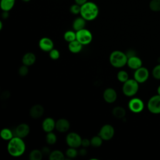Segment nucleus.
Listing matches in <instances>:
<instances>
[{
    "mask_svg": "<svg viewBox=\"0 0 160 160\" xmlns=\"http://www.w3.org/2000/svg\"><path fill=\"white\" fill-rule=\"evenodd\" d=\"M70 122L66 118H60L56 121V129L61 133L66 132L70 128Z\"/></svg>",
    "mask_w": 160,
    "mask_h": 160,
    "instance_id": "2eb2a0df",
    "label": "nucleus"
},
{
    "mask_svg": "<svg viewBox=\"0 0 160 160\" xmlns=\"http://www.w3.org/2000/svg\"><path fill=\"white\" fill-rule=\"evenodd\" d=\"M22 1H24V2H29V1H30L31 0H22Z\"/></svg>",
    "mask_w": 160,
    "mask_h": 160,
    "instance_id": "a18cd8bd",
    "label": "nucleus"
},
{
    "mask_svg": "<svg viewBox=\"0 0 160 160\" xmlns=\"http://www.w3.org/2000/svg\"><path fill=\"white\" fill-rule=\"evenodd\" d=\"M125 53H126L128 58L134 56H136V52L134 49H128Z\"/></svg>",
    "mask_w": 160,
    "mask_h": 160,
    "instance_id": "4c0bfd02",
    "label": "nucleus"
},
{
    "mask_svg": "<svg viewBox=\"0 0 160 160\" xmlns=\"http://www.w3.org/2000/svg\"><path fill=\"white\" fill-rule=\"evenodd\" d=\"M78 152H79V155H80L81 156H84L88 154V151H87L86 148H83V147L78 151Z\"/></svg>",
    "mask_w": 160,
    "mask_h": 160,
    "instance_id": "58836bf2",
    "label": "nucleus"
},
{
    "mask_svg": "<svg viewBox=\"0 0 160 160\" xmlns=\"http://www.w3.org/2000/svg\"><path fill=\"white\" fill-rule=\"evenodd\" d=\"M147 107L148 111L154 114H160V95H154L148 101Z\"/></svg>",
    "mask_w": 160,
    "mask_h": 160,
    "instance_id": "0eeeda50",
    "label": "nucleus"
},
{
    "mask_svg": "<svg viewBox=\"0 0 160 160\" xmlns=\"http://www.w3.org/2000/svg\"><path fill=\"white\" fill-rule=\"evenodd\" d=\"M63 38L66 42H70L76 39V32L75 31L68 30L64 32Z\"/></svg>",
    "mask_w": 160,
    "mask_h": 160,
    "instance_id": "a878e982",
    "label": "nucleus"
},
{
    "mask_svg": "<svg viewBox=\"0 0 160 160\" xmlns=\"http://www.w3.org/2000/svg\"><path fill=\"white\" fill-rule=\"evenodd\" d=\"M149 7L154 12L160 11V0H151L149 2Z\"/></svg>",
    "mask_w": 160,
    "mask_h": 160,
    "instance_id": "7c9ffc66",
    "label": "nucleus"
},
{
    "mask_svg": "<svg viewBox=\"0 0 160 160\" xmlns=\"http://www.w3.org/2000/svg\"><path fill=\"white\" fill-rule=\"evenodd\" d=\"M41 150L43 154V156H49V155L50 154V153L51 152V149L48 146H44V147H42V148Z\"/></svg>",
    "mask_w": 160,
    "mask_h": 160,
    "instance_id": "e433bc0d",
    "label": "nucleus"
},
{
    "mask_svg": "<svg viewBox=\"0 0 160 160\" xmlns=\"http://www.w3.org/2000/svg\"><path fill=\"white\" fill-rule=\"evenodd\" d=\"M65 154H66V157H68V158L74 159L79 155V152H78V150L77 149V148L69 147V148H68L67 150L66 151Z\"/></svg>",
    "mask_w": 160,
    "mask_h": 160,
    "instance_id": "c85d7f7f",
    "label": "nucleus"
},
{
    "mask_svg": "<svg viewBox=\"0 0 160 160\" xmlns=\"http://www.w3.org/2000/svg\"><path fill=\"white\" fill-rule=\"evenodd\" d=\"M102 98L105 102L109 104H112L117 99V92L112 88H108L103 91Z\"/></svg>",
    "mask_w": 160,
    "mask_h": 160,
    "instance_id": "9b49d317",
    "label": "nucleus"
},
{
    "mask_svg": "<svg viewBox=\"0 0 160 160\" xmlns=\"http://www.w3.org/2000/svg\"><path fill=\"white\" fill-rule=\"evenodd\" d=\"M44 112V107L40 104H36L32 106L29 109V116L32 119H39L42 116Z\"/></svg>",
    "mask_w": 160,
    "mask_h": 160,
    "instance_id": "4468645a",
    "label": "nucleus"
},
{
    "mask_svg": "<svg viewBox=\"0 0 160 160\" xmlns=\"http://www.w3.org/2000/svg\"><path fill=\"white\" fill-rule=\"evenodd\" d=\"M149 70L143 66L134 70V79L139 83L145 82L149 78Z\"/></svg>",
    "mask_w": 160,
    "mask_h": 160,
    "instance_id": "9d476101",
    "label": "nucleus"
},
{
    "mask_svg": "<svg viewBox=\"0 0 160 160\" xmlns=\"http://www.w3.org/2000/svg\"><path fill=\"white\" fill-rule=\"evenodd\" d=\"M74 1H75V3L80 5V6H82V4L86 3L88 1V0H74Z\"/></svg>",
    "mask_w": 160,
    "mask_h": 160,
    "instance_id": "ea45409f",
    "label": "nucleus"
},
{
    "mask_svg": "<svg viewBox=\"0 0 160 160\" xmlns=\"http://www.w3.org/2000/svg\"><path fill=\"white\" fill-rule=\"evenodd\" d=\"M30 130V127L28 124L21 123L16 126L14 130V134L16 136L23 139L29 135Z\"/></svg>",
    "mask_w": 160,
    "mask_h": 160,
    "instance_id": "ddd939ff",
    "label": "nucleus"
},
{
    "mask_svg": "<svg viewBox=\"0 0 160 160\" xmlns=\"http://www.w3.org/2000/svg\"><path fill=\"white\" fill-rule=\"evenodd\" d=\"M49 160H63L65 158L64 153L58 149L51 151L48 156Z\"/></svg>",
    "mask_w": 160,
    "mask_h": 160,
    "instance_id": "5701e85b",
    "label": "nucleus"
},
{
    "mask_svg": "<svg viewBox=\"0 0 160 160\" xmlns=\"http://www.w3.org/2000/svg\"><path fill=\"white\" fill-rule=\"evenodd\" d=\"M43 154L41 150L38 149H32L29 154V159L30 160H41Z\"/></svg>",
    "mask_w": 160,
    "mask_h": 160,
    "instance_id": "b1692460",
    "label": "nucleus"
},
{
    "mask_svg": "<svg viewBox=\"0 0 160 160\" xmlns=\"http://www.w3.org/2000/svg\"><path fill=\"white\" fill-rule=\"evenodd\" d=\"M56 128V121L51 117L46 118L42 122V129L45 132L53 131Z\"/></svg>",
    "mask_w": 160,
    "mask_h": 160,
    "instance_id": "dca6fc26",
    "label": "nucleus"
},
{
    "mask_svg": "<svg viewBox=\"0 0 160 160\" xmlns=\"http://www.w3.org/2000/svg\"><path fill=\"white\" fill-rule=\"evenodd\" d=\"M38 46L42 51L49 52L54 48V42L51 38L43 37L39 39Z\"/></svg>",
    "mask_w": 160,
    "mask_h": 160,
    "instance_id": "f8f14e48",
    "label": "nucleus"
},
{
    "mask_svg": "<svg viewBox=\"0 0 160 160\" xmlns=\"http://www.w3.org/2000/svg\"><path fill=\"white\" fill-rule=\"evenodd\" d=\"M128 57L125 52L114 50L109 55V62L111 65L116 68H121L127 64Z\"/></svg>",
    "mask_w": 160,
    "mask_h": 160,
    "instance_id": "7ed1b4c3",
    "label": "nucleus"
},
{
    "mask_svg": "<svg viewBox=\"0 0 160 160\" xmlns=\"http://www.w3.org/2000/svg\"><path fill=\"white\" fill-rule=\"evenodd\" d=\"M139 82L134 78L129 79L124 82L122 86V93L127 97H132L137 94L139 90Z\"/></svg>",
    "mask_w": 160,
    "mask_h": 160,
    "instance_id": "20e7f679",
    "label": "nucleus"
},
{
    "mask_svg": "<svg viewBox=\"0 0 160 160\" xmlns=\"http://www.w3.org/2000/svg\"><path fill=\"white\" fill-rule=\"evenodd\" d=\"M86 24V21L82 17H78L76 19H74V20L72 22V29L75 31H79L81 29L85 28Z\"/></svg>",
    "mask_w": 160,
    "mask_h": 160,
    "instance_id": "aec40b11",
    "label": "nucleus"
},
{
    "mask_svg": "<svg viewBox=\"0 0 160 160\" xmlns=\"http://www.w3.org/2000/svg\"><path fill=\"white\" fill-rule=\"evenodd\" d=\"M36 61V56L35 54L32 52H28L25 53L22 58V63L28 67L32 66Z\"/></svg>",
    "mask_w": 160,
    "mask_h": 160,
    "instance_id": "a211bd4d",
    "label": "nucleus"
},
{
    "mask_svg": "<svg viewBox=\"0 0 160 160\" xmlns=\"http://www.w3.org/2000/svg\"><path fill=\"white\" fill-rule=\"evenodd\" d=\"M76 40H78L82 45H88L91 42L92 40V34L89 30L84 28L79 31H76Z\"/></svg>",
    "mask_w": 160,
    "mask_h": 160,
    "instance_id": "423d86ee",
    "label": "nucleus"
},
{
    "mask_svg": "<svg viewBox=\"0 0 160 160\" xmlns=\"http://www.w3.org/2000/svg\"><path fill=\"white\" fill-rule=\"evenodd\" d=\"M129 109L134 113H139L144 108V104L142 100L139 98H132L128 102Z\"/></svg>",
    "mask_w": 160,
    "mask_h": 160,
    "instance_id": "1a4fd4ad",
    "label": "nucleus"
},
{
    "mask_svg": "<svg viewBox=\"0 0 160 160\" xmlns=\"http://www.w3.org/2000/svg\"><path fill=\"white\" fill-rule=\"evenodd\" d=\"M7 150L10 156L14 158L20 157L26 151V143L22 138L15 136L8 141Z\"/></svg>",
    "mask_w": 160,
    "mask_h": 160,
    "instance_id": "f257e3e1",
    "label": "nucleus"
},
{
    "mask_svg": "<svg viewBox=\"0 0 160 160\" xmlns=\"http://www.w3.org/2000/svg\"><path fill=\"white\" fill-rule=\"evenodd\" d=\"M115 129L114 127L109 124H106L103 125L98 133V135L103 139V141H109L114 136Z\"/></svg>",
    "mask_w": 160,
    "mask_h": 160,
    "instance_id": "6e6552de",
    "label": "nucleus"
},
{
    "mask_svg": "<svg viewBox=\"0 0 160 160\" xmlns=\"http://www.w3.org/2000/svg\"><path fill=\"white\" fill-rule=\"evenodd\" d=\"M152 75L154 79L160 80V64H158L154 67L152 71Z\"/></svg>",
    "mask_w": 160,
    "mask_h": 160,
    "instance_id": "72a5a7b5",
    "label": "nucleus"
},
{
    "mask_svg": "<svg viewBox=\"0 0 160 160\" xmlns=\"http://www.w3.org/2000/svg\"><path fill=\"white\" fill-rule=\"evenodd\" d=\"M158 64H160V57L158 58Z\"/></svg>",
    "mask_w": 160,
    "mask_h": 160,
    "instance_id": "c03bdc74",
    "label": "nucleus"
},
{
    "mask_svg": "<svg viewBox=\"0 0 160 160\" xmlns=\"http://www.w3.org/2000/svg\"><path fill=\"white\" fill-rule=\"evenodd\" d=\"M117 79L119 82L124 83V82H126L127 80L129 79V74L126 71L120 70L117 73Z\"/></svg>",
    "mask_w": 160,
    "mask_h": 160,
    "instance_id": "c756f323",
    "label": "nucleus"
},
{
    "mask_svg": "<svg viewBox=\"0 0 160 160\" xmlns=\"http://www.w3.org/2000/svg\"><path fill=\"white\" fill-rule=\"evenodd\" d=\"M91 146L93 148H99L100 147L103 142V139L98 134L92 137L90 139Z\"/></svg>",
    "mask_w": 160,
    "mask_h": 160,
    "instance_id": "cd10ccee",
    "label": "nucleus"
},
{
    "mask_svg": "<svg viewBox=\"0 0 160 160\" xmlns=\"http://www.w3.org/2000/svg\"><path fill=\"white\" fill-rule=\"evenodd\" d=\"M16 0H1L0 7L2 11H9L15 4Z\"/></svg>",
    "mask_w": 160,
    "mask_h": 160,
    "instance_id": "412c9836",
    "label": "nucleus"
},
{
    "mask_svg": "<svg viewBox=\"0 0 160 160\" xmlns=\"http://www.w3.org/2000/svg\"><path fill=\"white\" fill-rule=\"evenodd\" d=\"M91 146V141L88 138H83L82 139L81 141V146L83 148H88Z\"/></svg>",
    "mask_w": 160,
    "mask_h": 160,
    "instance_id": "c9c22d12",
    "label": "nucleus"
},
{
    "mask_svg": "<svg viewBox=\"0 0 160 160\" xmlns=\"http://www.w3.org/2000/svg\"><path fill=\"white\" fill-rule=\"evenodd\" d=\"M18 74L21 77L26 76L29 73V68L28 66L22 64L18 69Z\"/></svg>",
    "mask_w": 160,
    "mask_h": 160,
    "instance_id": "2f4dec72",
    "label": "nucleus"
},
{
    "mask_svg": "<svg viewBox=\"0 0 160 160\" xmlns=\"http://www.w3.org/2000/svg\"><path fill=\"white\" fill-rule=\"evenodd\" d=\"M69 11L71 13H72V14H74V15L79 14H80V12H81V6L75 3L70 6Z\"/></svg>",
    "mask_w": 160,
    "mask_h": 160,
    "instance_id": "f704fd0d",
    "label": "nucleus"
},
{
    "mask_svg": "<svg viewBox=\"0 0 160 160\" xmlns=\"http://www.w3.org/2000/svg\"><path fill=\"white\" fill-rule=\"evenodd\" d=\"M99 9L97 4L92 1H87L81 6L80 15L86 21L94 20L98 16Z\"/></svg>",
    "mask_w": 160,
    "mask_h": 160,
    "instance_id": "f03ea898",
    "label": "nucleus"
},
{
    "mask_svg": "<svg viewBox=\"0 0 160 160\" xmlns=\"http://www.w3.org/2000/svg\"><path fill=\"white\" fill-rule=\"evenodd\" d=\"M13 132L12 131L7 128H3L0 131V136L1 138L5 140V141H9L11 139H12L13 136Z\"/></svg>",
    "mask_w": 160,
    "mask_h": 160,
    "instance_id": "393cba45",
    "label": "nucleus"
},
{
    "mask_svg": "<svg viewBox=\"0 0 160 160\" xmlns=\"http://www.w3.org/2000/svg\"><path fill=\"white\" fill-rule=\"evenodd\" d=\"M82 139L78 133L70 132L66 136V142L69 147L78 149L81 146Z\"/></svg>",
    "mask_w": 160,
    "mask_h": 160,
    "instance_id": "39448f33",
    "label": "nucleus"
},
{
    "mask_svg": "<svg viewBox=\"0 0 160 160\" xmlns=\"http://www.w3.org/2000/svg\"><path fill=\"white\" fill-rule=\"evenodd\" d=\"M113 116L117 119H122L125 117L126 112L124 108L121 106H116L112 110Z\"/></svg>",
    "mask_w": 160,
    "mask_h": 160,
    "instance_id": "4be33fe9",
    "label": "nucleus"
},
{
    "mask_svg": "<svg viewBox=\"0 0 160 160\" xmlns=\"http://www.w3.org/2000/svg\"><path fill=\"white\" fill-rule=\"evenodd\" d=\"M83 45L79 42L78 40H74L70 42H68V49L69 51L73 54H78L80 52L82 49Z\"/></svg>",
    "mask_w": 160,
    "mask_h": 160,
    "instance_id": "6ab92c4d",
    "label": "nucleus"
},
{
    "mask_svg": "<svg viewBox=\"0 0 160 160\" xmlns=\"http://www.w3.org/2000/svg\"><path fill=\"white\" fill-rule=\"evenodd\" d=\"M157 92H158V94L160 95V84L158 86V87L157 88Z\"/></svg>",
    "mask_w": 160,
    "mask_h": 160,
    "instance_id": "79ce46f5",
    "label": "nucleus"
},
{
    "mask_svg": "<svg viewBox=\"0 0 160 160\" xmlns=\"http://www.w3.org/2000/svg\"><path fill=\"white\" fill-rule=\"evenodd\" d=\"M130 69L136 70L141 66H142V61L140 58L137 56H134L128 59L127 64Z\"/></svg>",
    "mask_w": 160,
    "mask_h": 160,
    "instance_id": "f3484780",
    "label": "nucleus"
},
{
    "mask_svg": "<svg viewBox=\"0 0 160 160\" xmlns=\"http://www.w3.org/2000/svg\"><path fill=\"white\" fill-rule=\"evenodd\" d=\"M57 136L55 133L53 132V131L49 132L46 133V137H45V140L46 143L48 145H53L57 142Z\"/></svg>",
    "mask_w": 160,
    "mask_h": 160,
    "instance_id": "bb28decb",
    "label": "nucleus"
},
{
    "mask_svg": "<svg viewBox=\"0 0 160 160\" xmlns=\"http://www.w3.org/2000/svg\"><path fill=\"white\" fill-rule=\"evenodd\" d=\"M2 22L1 21H0V31L1 30H2Z\"/></svg>",
    "mask_w": 160,
    "mask_h": 160,
    "instance_id": "37998d69",
    "label": "nucleus"
},
{
    "mask_svg": "<svg viewBox=\"0 0 160 160\" xmlns=\"http://www.w3.org/2000/svg\"><path fill=\"white\" fill-rule=\"evenodd\" d=\"M9 17V11H3L2 13V18L3 19H7Z\"/></svg>",
    "mask_w": 160,
    "mask_h": 160,
    "instance_id": "a19ab883",
    "label": "nucleus"
},
{
    "mask_svg": "<svg viewBox=\"0 0 160 160\" xmlns=\"http://www.w3.org/2000/svg\"><path fill=\"white\" fill-rule=\"evenodd\" d=\"M49 56L52 60H57L60 58V52L58 49L53 48L49 52Z\"/></svg>",
    "mask_w": 160,
    "mask_h": 160,
    "instance_id": "473e14b6",
    "label": "nucleus"
}]
</instances>
